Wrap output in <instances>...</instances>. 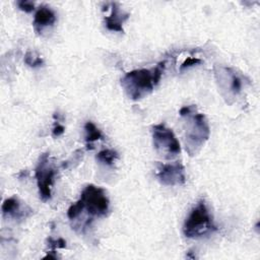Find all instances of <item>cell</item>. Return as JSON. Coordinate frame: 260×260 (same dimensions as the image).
<instances>
[{
  "label": "cell",
  "mask_w": 260,
  "mask_h": 260,
  "mask_svg": "<svg viewBox=\"0 0 260 260\" xmlns=\"http://www.w3.org/2000/svg\"><path fill=\"white\" fill-rule=\"evenodd\" d=\"M35 176L37 180L40 198L43 201H48L49 199H51L52 186L54 183V177L56 176V170L50 164V157L48 152L41 154L35 169Z\"/></svg>",
  "instance_id": "obj_6"
},
{
  "label": "cell",
  "mask_w": 260,
  "mask_h": 260,
  "mask_svg": "<svg viewBox=\"0 0 260 260\" xmlns=\"http://www.w3.org/2000/svg\"><path fill=\"white\" fill-rule=\"evenodd\" d=\"M224 76L229 80V90L234 95H237L242 88V80L241 78L230 68H223Z\"/></svg>",
  "instance_id": "obj_12"
},
{
  "label": "cell",
  "mask_w": 260,
  "mask_h": 260,
  "mask_svg": "<svg viewBox=\"0 0 260 260\" xmlns=\"http://www.w3.org/2000/svg\"><path fill=\"white\" fill-rule=\"evenodd\" d=\"M156 176L159 182L166 186H181L186 182L185 168L181 161L158 164Z\"/></svg>",
  "instance_id": "obj_7"
},
{
  "label": "cell",
  "mask_w": 260,
  "mask_h": 260,
  "mask_svg": "<svg viewBox=\"0 0 260 260\" xmlns=\"http://www.w3.org/2000/svg\"><path fill=\"white\" fill-rule=\"evenodd\" d=\"M185 119L184 143L186 151L190 156L196 155L210 135L208 121L204 114L198 113L194 105L184 106L179 112Z\"/></svg>",
  "instance_id": "obj_1"
},
{
  "label": "cell",
  "mask_w": 260,
  "mask_h": 260,
  "mask_svg": "<svg viewBox=\"0 0 260 260\" xmlns=\"http://www.w3.org/2000/svg\"><path fill=\"white\" fill-rule=\"evenodd\" d=\"M160 78L161 76L155 68L151 70L135 69L123 76L121 85L131 100L137 101L150 93Z\"/></svg>",
  "instance_id": "obj_2"
},
{
  "label": "cell",
  "mask_w": 260,
  "mask_h": 260,
  "mask_svg": "<svg viewBox=\"0 0 260 260\" xmlns=\"http://www.w3.org/2000/svg\"><path fill=\"white\" fill-rule=\"evenodd\" d=\"M82 211H83V204H82L81 200L78 199L75 203L71 204L70 207L68 208L67 216L70 220H73V219H76L81 214Z\"/></svg>",
  "instance_id": "obj_15"
},
{
  "label": "cell",
  "mask_w": 260,
  "mask_h": 260,
  "mask_svg": "<svg viewBox=\"0 0 260 260\" xmlns=\"http://www.w3.org/2000/svg\"><path fill=\"white\" fill-rule=\"evenodd\" d=\"M83 204V210L92 218L93 216H106L110 208V200L105 189L89 184L83 188L79 198Z\"/></svg>",
  "instance_id": "obj_4"
},
{
  "label": "cell",
  "mask_w": 260,
  "mask_h": 260,
  "mask_svg": "<svg viewBox=\"0 0 260 260\" xmlns=\"http://www.w3.org/2000/svg\"><path fill=\"white\" fill-rule=\"evenodd\" d=\"M152 141L155 151L167 159L174 158L181 152L180 142L173 130L162 123L152 127Z\"/></svg>",
  "instance_id": "obj_5"
},
{
  "label": "cell",
  "mask_w": 260,
  "mask_h": 260,
  "mask_svg": "<svg viewBox=\"0 0 260 260\" xmlns=\"http://www.w3.org/2000/svg\"><path fill=\"white\" fill-rule=\"evenodd\" d=\"M17 6L20 10H22L24 12H27V13L35 10V3L31 2V1H27V0L17 1Z\"/></svg>",
  "instance_id": "obj_17"
},
{
  "label": "cell",
  "mask_w": 260,
  "mask_h": 260,
  "mask_svg": "<svg viewBox=\"0 0 260 260\" xmlns=\"http://www.w3.org/2000/svg\"><path fill=\"white\" fill-rule=\"evenodd\" d=\"M24 63L28 65L29 67L37 68L44 65V60L42 57H40L38 54L31 51H27L24 55Z\"/></svg>",
  "instance_id": "obj_14"
},
{
  "label": "cell",
  "mask_w": 260,
  "mask_h": 260,
  "mask_svg": "<svg viewBox=\"0 0 260 260\" xmlns=\"http://www.w3.org/2000/svg\"><path fill=\"white\" fill-rule=\"evenodd\" d=\"M47 242H48V246L52 249V251H56L57 249H64V248H66V241L63 240L62 238H59L57 240L49 238L47 240Z\"/></svg>",
  "instance_id": "obj_16"
},
{
  "label": "cell",
  "mask_w": 260,
  "mask_h": 260,
  "mask_svg": "<svg viewBox=\"0 0 260 260\" xmlns=\"http://www.w3.org/2000/svg\"><path fill=\"white\" fill-rule=\"evenodd\" d=\"M55 22H56L55 12L50 7L42 5L38 8L35 14L32 25H34L35 31L37 34H41L44 30V28L48 26H52Z\"/></svg>",
  "instance_id": "obj_10"
},
{
  "label": "cell",
  "mask_w": 260,
  "mask_h": 260,
  "mask_svg": "<svg viewBox=\"0 0 260 260\" xmlns=\"http://www.w3.org/2000/svg\"><path fill=\"white\" fill-rule=\"evenodd\" d=\"M96 160L100 161L101 164H104L106 166H113L115 164V161L119 158V154L116 150L114 149H103L100 152H98L96 156H95Z\"/></svg>",
  "instance_id": "obj_13"
},
{
  "label": "cell",
  "mask_w": 260,
  "mask_h": 260,
  "mask_svg": "<svg viewBox=\"0 0 260 260\" xmlns=\"http://www.w3.org/2000/svg\"><path fill=\"white\" fill-rule=\"evenodd\" d=\"M216 230V225L204 200H199L185 219L183 234L185 237L193 239L208 235Z\"/></svg>",
  "instance_id": "obj_3"
},
{
  "label": "cell",
  "mask_w": 260,
  "mask_h": 260,
  "mask_svg": "<svg viewBox=\"0 0 260 260\" xmlns=\"http://www.w3.org/2000/svg\"><path fill=\"white\" fill-rule=\"evenodd\" d=\"M65 131V128L62 124H60V121H55L54 123V127L52 129V136L53 137H59L60 135H62Z\"/></svg>",
  "instance_id": "obj_19"
},
{
  "label": "cell",
  "mask_w": 260,
  "mask_h": 260,
  "mask_svg": "<svg viewBox=\"0 0 260 260\" xmlns=\"http://www.w3.org/2000/svg\"><path fill=\"white\" fill-rule=\"evenodd\" d=\"M130 14L121 10L118 3H111V13L105 17V25L109 30L123 32V23L129 18Z\"/></svg>",
  "instance_id": "obj_9"
},
{
  "label": "cell",
  "mask_w": 260,
  "mask_h": 260,
  "mask_svg": "<svg viewBox=\"0 0 260 260\" xmlns=\"http://www.w3.org/2000/svg\"><path fill=\"white\" fill-rule=\"evenodd\" d=\"M84 131H85V143L87 149H93V142L95 140L103 139L102 131L91 122L87 121L84 124Z\"/></svg>",
  "instance_id": "obj_11"
},
{
  "label": "cell",
  "mask_w": 260,
  "mask_h": 260,
  "mask_svg": "<svg viewBox=\"0 0 260 260\" xmlns=\"http://www.w3.org/2000/svg\"><path fill=\"white\" fill-rule=\"evenodd\" d=\"M199 63H201V60H200V59L189 57V58H187V59L182 63L181 67H180V70L183 71L184 69L189 68V67H191V66H193V65H196V64H199Z\"/></svg>",
  "instance_id": "obj_18"
},
{
  "label": "cell",
  "mask_w": 260,
  "mask_h": 260,
  "mask_svg": "<svg viewBox=\"0 0 260 260\" xmlns=\"http://www.w3.org/2000/svg\"><path fill=\"white\" fill-rule=\"evenodd\" d=\"M1 210L4 217L14 219H23L27 217L32 211L28 206L23 205L16 196H11L5 199L2 204Z\"/></svg>",
  "instance_id": "obj_8"
}]
</instances>
